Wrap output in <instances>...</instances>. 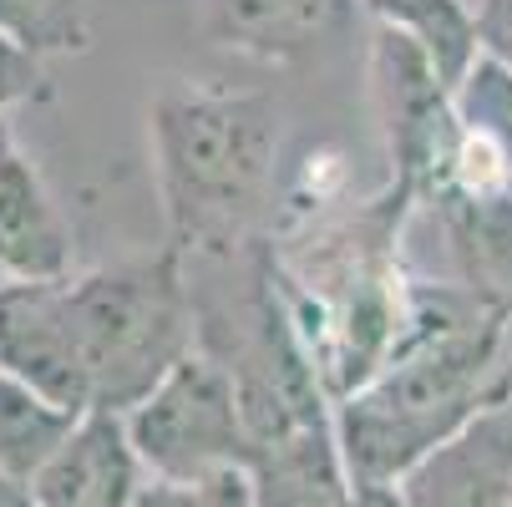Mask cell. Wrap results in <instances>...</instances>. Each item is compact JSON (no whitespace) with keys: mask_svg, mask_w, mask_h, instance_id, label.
<instances>
[{"mask_svg":"<svg viewBox=\"0 0 512 507\" xmlns=\"http://www.w3.org/2000/svg\"><path fill=\"white\" fill-rule=\"evenodd\" d=\"M512 396V305L457 284H411L406 335L386 366L335 401L355 487H396L436 442Z\"/></svg>","mask_w":512,"mask_h":507,"instance_id":"6da1fadb","label":"cell"},{"mask_svg":"<svg viewBox=\"0 0 512 507\" xmlns=\"http://www.w3.org/2000/svg\"><path fill=\"white\" fill-rule=\"evenodd\" d=\"M61 315L92 411L127 416L178 360L198 350V300L173 244L66 274Z\"/></svg>","mask_w":512,"mask_h":507,"instance_id":"3957f363","label":"cell"},{"mask_svg":"<svg viewBox=\"0 0 512 507\" xmlns=\"http://www.w3.org/2000/svg\"><path fill=\"white\" fill-rule=\"evenodd\" d=\"M0 36H11L31 56H61L87 46L82 0H0Z\"/></svg>","mask_w":512,"mask_h":507,"instance_id":"7c38bea8","label":"cell"},{"mask_svg":"<svg viewBox=\"0 0 512 507\" xmlns=\"http://www.w3.org/2000/svg\"><path fill=\"white\" fill-rule=\"evenodd\" d=\"M365 11L376 26L401 31L452 92H462L472 66L482 61V31L467 0H365Z\"/></svg>","mask_w":512,"mask_h":507,"instance_id":"9c48e42d","label":"cell"},{"mask_svg":"<svg viewBox=\"0 0 512 507\" xmlns=\"http://www.w3.org/2000/svg\"><path fill=\"white\" fill-rule=\"evenodd\" d=\"M71 274V224L16 142V127L0 122V279H66Z\"/></svg>","mask_w":512,"mask_h":507,"instance_id":"8992f818","label":"cell"},{"mask_svg":"<svg viewBox=\"0 0 512 507\" xmlns=\"http://www.w3.org/2000/svg\"><path fill=\"white\" fill-rule=\"evenodd\" d=\"M122 421L148 477L198 482L229 467H249L254 457L234 371L213 350H193L188 360H178Z\"/></svg>","mask_w":512,"mask_h":507,"instance_id":"277c9868","label":"cell"},{"mask_svg":"<svg viewBox=\"0 0 512 507\" xmlns=\"http://www.w3.org/2000/svg\"><path fill=\"white\" fill-rule=\"evenodd\" d=\"M142 457L117 411H87L66 447L31 482L41 507H132L142 492Z\"/></svg>","mask_w":512,"mask_h":507,"instance_id":"52a82bcc","label":"cell"},{"mask_svg":"<svg viewBox=\"0 0 512 507\" xmlns=\"http://www.w3.org/2000/svg\"><path fill=\"white\" fill-rule=\"evenodd\" d=\"M244 472L254 482L259 507H340L355 492L340 437H335V421L295 431L284 442L254 447Z\"/></svg>","mask_w":512,"mask_h":507,"instance_id":"ba28073f","label":"cell"},{"mask_svg":"<svg viewBox=\"0 0 512 507\" xmlns=\"http://www.w3.org/2000/svg\"><path fill=\"white\" fill-rule=\"evenodd\" d=\"M335 16L340 0H218V36L264 61H284L300 56Z\"/></svg>","mask_w":512,"mask_h":507,"instance_id":"8fae6325","label":"cell"},{"mask_svg":"<svg viewBox=\"0 0 512 507\" xmlns=\"http://www.w3.org/2000/svg\"><path fill=\"white\" fill-rule=\"evenodd\" d=\"M132 507H259L254 502V482L244 467L213 472L198 482H168V477H148Z\"/></svg>","mask_w":512,"mask_h":507,"instance_id":"4fadbf2b","label":"cell"},{"mask_svg":"<svg viewBox=\"0 0 512 507\" xmlns=\"http://www.w3.org/2000/svg\"><path fill=\"white\" fill-rule=\"evenodd\" d=\"M401 507H512V396L396 477Z\"/></svg>","mask_w":512,"mask_h":507,"instance_id":"5b68a950","label":"cell"},{"mask_svg":"<svg viewBox=\"0 0 512 507\" xmlns=\"http://www.w3.org/2000/svg\"><path fill=\"white\" fill-rule=\"evenodd\" d=\"M153 168L173 249L234 259L254 244L279 163V102L213 82H178L153 97Z\"/></svg>","mask_w":512,"mask_h":507,"instance_id":"7a4b0ae2","label":"cell"},{"mask_svg":"<svg viewBox=\"0 0 512 507\" xmlns=\"http://www.w3.org/2000/svg\"><path fill=\"white\" fill-rule=\"evenodd\" d=\"M0 507H41V497H36V487H31V482L0 472Z\"/></svg>","mask_w":512,"mask_h":507,"instance_id":"2e32d148","label":"cell"},{"mask_svg":"<svg viewBox=\"0 0 512 507\" xmlns=\"http://www.w3.org/2000/svg\"><path fill=\"white\" fill-rule=\"evenodd\" d=\"M477 31H482V56L502 61L512 71V0H477Z\"/></svg>","mask_w":512,"mask_h":507,"instance_id":"9a60e30c","label":"cell"},{"mask_svg":"<svg viewBox=\"0 0 512 507\" xmlns=\"http://www.w3.org/2000/svg\"><path fill=\"white\" fill-rule=\"evenodd\" d=\"M87 411H71L61 401H51L46 391H36L31 381L0 371V472L36 482L41 467L66 447V437L77 431Z\"/></svg>","mask_w":512,"mask_h":507,"instance_id":"30bf717a","label":"cell"},{"mask_svg":"<svg viewBox=\"0 0 512 507\" xmlns=\"http://www.w3.org/2000/svg\"><path fill=\"white\" fill-rule=\"evenodd\" d=\"M36 92H41V56H31L11 36H0V122H11V112Z\"/></svg>","mask_w":512,"mask_h":507,"instance_id":"5bb4252c","label":"cell"}]
</instances>
